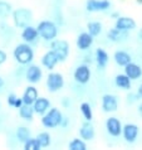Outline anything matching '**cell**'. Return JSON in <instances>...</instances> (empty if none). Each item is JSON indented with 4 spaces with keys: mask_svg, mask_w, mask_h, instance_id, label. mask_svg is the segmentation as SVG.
<instances>
[{
    "mask_svg": "<svg viewBox=\"0 0 142 150\" xmlns=\"http://www.w3.org/2000/svg\"><path fill=\"white\" fill-rule=\"evenodd\" d=\"M128 102H135V101H137V100H138L140 98V96L138 95H128Z\"/></svg>",
    "mask_w": 142,
    "mask_h": 150,
    "instance_id": "35",
    "label": "cell"
},
{
    "mask_svg": "<svg viewBox=\"0 0 142 150\" xmlns=\"http://www.w3.org/2000/svg\"><path fill=\"white\" fill-rule=\"evenodd\" d=\"M137 95L140 96V98H142V85L138 87V90H137Z\"/></svg>",
    "mask_w": 142,
    "mask_h": 150,
    "instance_id": "38",
    "label": "cell"
},
{
    "mask_svg": "<svg viewBox=\"0 0 142 150\" xmlns=\"http://www.w3.org/2000/svg\"><path fill=\"white\" fill-rule=\"evenodd\" d=\"M16 97H18V96H16L15 93H9V95H8V97H6V103L10 107H14V103H15Z\"/></svg>",
    "mask_w": 142,
    "mask_h": 150,
    "instance_id": "33",
    "label": "cell"
},
{
    "mask_svg": "<svg viewBox=\"0 0 142 150\" xmlns=\"http://www.w3.org/2000/svg\"><path fill=\"white\" fill-rule=\"evenodd\" d=\"M35 28L37 32H38V35L47 42L56 39L58 35V27L52 20H41Z\"/></svg>",
    "mask_w": 142,
    "mask_h": 150,
    "instance_id": "3",
    "label": "cell"
},
{
    "mask_svg": "<svg viewBox=\"0 0 142 150\" xmlns=\"http://www.w3.org/2000/svg\"><path fill=\"white\" fill-rule=\"evenodd\" d=\"M63 114L58 107H51L44 115H41V125L45 129H56L60 126Z\"/></svg>",
    "mask_w": 142,
    "mask_h": 150,
    "instance_id": "2",
    "label": "cell"
},
{
    "mask_svg": "<svg viewBox=\"0 0 142 150\" xmlns=\"http://www.w3.org/2000/svg\"><path fill=\"white\" fill-rule=\"evenodd\" d=\"M87 29H88V33L92 37H97L102 32V24L99 22H89L87 24Z\"/></svg>",
    "mask_w": 142,
    "mask_h": 150,
    "instance_id": "30",
    "label": "cell"
},
{
    "mask_svg": "<svg viewBox=\"0 0 142 150\" xmlns=\"http://www.w3.org/2000/svg\"><path fill=\"white\" fill-rule=\"evenodd\" d=\"M79 110H81L86 121H92V119H93V111H92V106L88 102H82L81 106H79Z\"/></svg>",
    "mask_w": 142,
    "mask_h": 150,
    "instance_id": "28",
    "label": "cell"
},
{
    "mask_svg": "<svg viewBox=\"0 0 142 150\" xmlns=\"http://www.w3.org/2000/svg\"><path fill=\"white\" fill-rule=\"evenodd\" d=\"M115 83L116 86L121 90H131V80L126 76L124 73H121V74H117L116 78H115Z\"/></svg>",
    "mask_w": 142,
    "mask_h": 150,
    "instance_id": "25",
    "label": "cell"
},
{
    "mask_svg": "<svg viewBox=\"0 0 142 150\" xmlns=\"http://www.w3.org/2000/svg\"><path fill=\"white\" fill-rule=\"evenodd\" d=\"M137 4H140V5H142V0H136Z\"/></svg>",
    "mask_w": 142,
    "mask_h": 150,
    "instance_id": "43",
    "label": "cell"
},
{
    "mask_svg": "<svg viewBox=\"0 0 142 150\" xmlns=\"http://www.w3.org/2000/svg\"><path fill=\"white\" fill-rule=\"evenodd\" d=\"M138 114H140V116L142 117V102L140 103V106H138Z\"/></svg>",
    "mask_w": 142,
    "mask_h": 150,
    "instance_id": "40",
    "label": "cell"
},
{
    "mask_svg": "<svg viewBox=\"0 0 142 150\" xmlns=\"http://www.w3.org/2000/svg\"><path fill=\"white\" fill-rule=\"evenodd\" d=\"M41 77H43V71L39 66L37 64H29V67L27 69V73H25V78L29 83H32V85H35V83H38Z\"/></svg>",
    "mask_w": 142,
    "mask_h": 150,
    "instance_id": "12",
    "label": "cell"
},
{
    "mask_svg": "<svg viewBox=\"0 0 142 150\" xmlns=\"http://www.w3.org/2000/svg\"><path fill=\"white\" fill-rule=\"evenodd\" d=\"M93 38L88 32H83L81 33L78 37H77V40H76V44H77V48L81 49V51H87L92 44H93Z\"/></svg>",
    "mask_w": 142,
    "mask_h": 150,
    "instance_id": "18",
    "label": "cell"
},
{
    "mask_svg": "<svg viewBox=\"0 0 142 150\" xmlns=\"http://www.w3.org/2000/svg\"><path fill=\"white\" fill-rule=\"evenodd\" d=\"M138 37H140V39L142 40V28L140 29V32H138Z\"/></svg>",
    "mask_w": 142,
    "mask_h": 150,
    "instance_id": "42",
    "label": "cell"
},
{
    "mask_svg": "<svg viewBox=\"0 0 142 150\" xmlns=\"http://www.w3.org/2000/svg\"><path fill=\"white\" fill-rule=\"evenodd\" d=\"M23 105V100H22V97H16V100H15V103H14V107L15 109H19L20 106Z\"/></svg>",
    "mask_w": 142,
    "mask_h": 150,
    "instance_id": "36",
    "label": "cell"
},
{
    "mask_svg": "<svg viewBox=\"0 0 142 150\" xmlns=\"http://www.w3.org/2000/svg\"><path fill=\"white\" fill-rule=\"evenodd\" d=\"M37 140H38V143L41 148H48L51 146V143H52V136L49 132L47 131H43V132H39L38 135L35 137Z\"/></svg>",
    "mask_w": 142,
    "mask_h": 150,
    "instance_id": "26",
    "label": "cell"
},
{
    "mask_svg": "<svg viewBox=\"0 0 142 150\" xmlns=\"http://www.w3.org/2000/svg\"><path fill=\"white\" fill-rule=\"evenodd\" d=\"M138 132L140 129L136 124H126L124 126H122V134L121 135H123V139L126 143L133 144L138 137Z\"/></svg>",
    "mask_w": 142,
    "mask_h": 150,
    "instance_id": "7",
    "label": "cell"
},
{
    "mask_svg": "<svg viewBox=\"0 0 142 150\" xmlns=\"http://www.w3.org/2000/svg\"><path fill=\"white\" fill-rule=\"evenodd\" d=\"M0 107H1V102H0Z\"/></svg>",
    "mask_w": 142,
    "mask_h": 150,
    "instance_id": "44",
    "label": "cell"
},
{
    "mask_svg": "<svg viewBox=\"0 0 142 150\" xmlns=\"http://www.w3.org/2000/svg\"><path fill=\"white\" fill-rule=\"evenodd\" d=\"M74 81L81 83V85H86L91 80V69L87 64H79L78 67L74 69L73 73Z\"/></svg>",
    "mask_w": 142,
    "mask_h": 150,
    "instance_id": "8",
    "label": "cell"
},
{
    "mask_svg": "<svg viewBox=\"0 0 142 150\" xmlns=\"http://www.w3.org/2000/svg\"><path fill=\"white\" fill-rule=\"evenodd\" d=\"M110 61V56L104 51L103 48H97L96 49V63H97L98 68H106Z\"/></svg>",
    "mask_w": 142,
    "mask_h": 150,
    "instance_id": "22",
    "label": "cell"
},
{
    "mask_svg": "<svg viewBox=\"0 0 142 150\" xmlns=\"http://www.w3.org/2000/svg\"><path fill=\"white\" fill-rule=\"evenodd\" d=\"M112 18H115V19H117V18H118V16H120V14L118 13H112Z\"/></svg>",
    "mask_w": 142,
    "mask_h": 150,
    "instance_id": "41",
    "label": "cell"
},
{
    "mask_svg": "<svg viewBox=\"0 0 142 150\" xmlns=\"http://www.w3.org/2000/svg\"><path fill=\"white\" fill-rule=\"evenodd\" d=\"M59 63V59H58L57 54L54 53L52 49H49L41 56V66L44 68H47L48 71H52L56 68V66Z\"/></svg>",
    "mask_w": 142,
    "mask_h": 150,
    "instance_id": "13",
    "label": "cell"
},
{
    "mask_svg": "<svg viewBox=\"0 0 142 150\" xmlns=\"http://www.w3.org/2000/svg\"><path fill=\"white\" fill-rule=\"evenodd\" d=\"M136 22L135 19L129 18V16H118L116 19V24H115V28L120 29V30H124V32H129V30H133L136 28Z\"/></svg>",
    "mask_w": 142,
    "mask_h": 150,
    "instance_id": "14",
    "label": "cell"
},
{
    "mask_svg": "<svg viewBox=\"0 0 142 150\" xmlns=\"http://www.w3.org/2000/svg\"><path fill=\"white\" fill-rule=\"evenodd\" d=\"M23 148H24V150H40L41 149L38 140H37L35 137H32V136L23 143Z\"/></svg>",
    "mask_w": 142,
    "mask_h": 150,
    "instance_id": "32",
    "label": "cell"
},
{
    "mask_svg": "<svg viewBox=\"0 0 142 150\" xmlns=\"http://www.w3.org/2000/svg\"><path fill=\"white\" fill-rule=\"evenodd\" d=\"M18 110H19V116L23 120H25V121H32L33 117H34V110H33L32 105H25V103H23Z\"/></svg>",
    "mask_w": 142,
    "mask_h": 150,
    "instance_id": "24",
    "label": "cell"
},
{
    "mask_svg": "<svg viewBox=\"0 0 142 150\" xmlns=\"http://www.w3.org/2000/svg\"><path fill=\"white\" fill-rule=\"evenodd\" d=\"M79 136L81 139H83L84 141H91L94 139L96 136V130L94 126L92 125L91 121H86L81 125V129H79Z\"/></svg>",
    "mask_w": 142,
    "mask_h": 150,
    "instance_id": "15",
    "label": "cell"
},
{
    "mask_svg": "<svg viewBox=\"0 0 142 150\" xmlns=\"http://www.w3.org/2000/svg\"><path fill=\"white\" fill-rule=\"evenodd\" d=\"M13 56L19 64L25 66V64L32 63V61L34 59V51H33V48L28 43L24 42V43L18 44L14 48Z\"/></svg>",
    "mask_w": 142,
    "mask_h": 150,
    "instance_id": "1",
    "label": "cell"
},
{
    "mask_svg": "<svg viewBox=\"0 0 142 150\" xmlns=\"http://www.w3.org/2000/svg\"><path fill=\"white\" fill-rule=\"evenodd\" d=\"M4 85H5V82H4V80H3L1 77H0V91L4 88Z\"/></svg>",
    "mask_w": 142,
    "mask_h": 150,
    "instance_id": "39",
    "label": "cell"
},
{
    "mask_svg": "<svg viewBox=\"0 0 142 150\" xmlns=\"http://www.w3.org/2000/svg\"><path fill=\"white\" fill-rule=\"evenodd\" d=\"M47 88L49 92L56 93L64 87V77L59 72H51L47 77Z\"/></svg>",
    "mask_w": 142,
    "mask_h": 150,
    "instance_id": "6",
    "label": "cell"
},
{
    "mask_svg": "<svg viewBox=\"0 0 142 150\" xmlns=\"http://www.w3.org/2000/svg\"><path fill=\"white\" fill-rule=\"evenodd\" d=\"M68 149L69 150H87V144L83 139H73L70 143L68 144Z\"/></svg>",
    "mask_w": 142,
    "mask_h": 150,
    "instance_id": "31",
    "label": "cell"
},
{
    "mask_svg": "<svg viewBox=\"0 0 142 150\" xmlns=\"http://www.w3.org/2000/svg\"><path fill=\"white\" fill-rule=\"evenodd\" d=\"M111 6L110 0H87L86 9L91 13H98V11H106Z\"/></svg>",
    "mask_w": 142,
    "mask_h": 150,
    "instance_id": "11",
    "label": "cell"
},
{
    "mask_svg": "<svg viewBox=\"0 0 142 150\" xmlns=\"http://www.w3.org/2000/svg\"><path fill=\"white\" fill-rule=\"evenodd\" d=\"M124 74L131 81H136L142 76V68L141 66L133 63V62H129V63L124 66Z\"/></svg>",
    "mask_w": 142,
    "mask_h": 150,
    "instance_id": "17",
    "label": "cell"
},
{
    "mask_svg": "<svg viewBox=\"0 0 142 150\" xmlns=\"http://www.w3.org/2000/svg\"><path fill=\"white\" fill-rule=\"evenodd\" d=\"M62 105H63L64 107H69V106H70L69 98H68V97H64V98H63V101H62Z\"/></svg>",
    "mask_w": 142,
    "mask_h": 150,
    "instance_id": "37",
    "label": "cell"
},
{
    "mask_svg": "<svg viewBox=\"0 0 142 150\" xmlns=\"http://www.w3.org/2000/svg\"><path fill=\"white\" fill-rule=\"evenodd\" d=\"M38 96L39 95H38V90H37V87L28 86L27 88L24 90L23 96H22L23 103H25V105H33V102L35 101Z\"/></svg>",
    "mask_w": 142,
    "mask_h": 150,
    "instance_id": "21",
    "label": "cell"
},
{
    "mask_svg": "<svg viewBox=\"0 0 142 150\" xmlns=\"http://www.w3.org/2000/svg\"><path fill=\"white\" fill-rule=\"evenodd\" d=\"M8 59V54L5 53V51H3V49H0V66L4 64Z\"/></svg>",
    "mask_w": 142,
    "mask_h": 150,
    "instance_id": "34",
    "label": "cell"
},
{
    "mask_svg": "<svg viewBox=\"0 0 142 150\" xmlns=\"http://www.w3.org/2000/svg\"><path fill=\"white\" fill-rule=\"evenodd\" d=\"M38 32H37V28L35 27H32V25H27L23 28L22 30V39L25 42V43L30 44V43H34V42L38 39Z\"/></svg>",
    "mask_w": 142,
    "mask_h": 150,
    "instance_id": "20",
    "label": "cell"
},
{
    "mask_svg": "<svg viewBox=\"0 0 142 150\" xmlns=\"http://www.w3.org/2000/svg\"><path fill=\"white\" fill-rule=\"evenodd\" d=\"M107 37L108 39L113 43H122L128 38V32H124V30H120L117 28H112L108 30L107 33Z\"/></svg>",
    "mask_w": 142,
    "mask_h": 150,
    "instance_id": "19",
    "label": "cell"
},
{
    "mask_svg": "<svg viewBox=\"0 0 142 150\" xmlns=\"http://www.w3.org/2000/svg\"><path fill=\"white\" fill-rule=\"evenodd\" d=\"M106 130L111 136L118 137L121 134H122V124H121L120 119L115 117V116L108 117L106 120Z\"/></svg>",
    "mask_w": 142,
    "mask_h": 150,
    "instance_id": "9",
    "label": "cell"
},
{
    "mask_svg": "<svg viewBox=\"0 0 142 150\" xmlns=\"http://www.w3.org/2000/svg\"><path fill=\"white\" fill-rule=\"evenodd\" d=\"M13 11V6L10 3L0 0V19H6L9 15H11Z\"/></svg>",
    "mask_w": 142,
    "mask_h": 150,
    "instance_id": "27",
    "label": "cell"
},
{
    "mask_svg": "<svg viewBox=\"0 0 142 150\" xmlns=\"http://www.w3.org/2000/svg\"><path fill=\"white\" fill-rule=\"evenodd\" d=\"M30 136H32L30 130H29L27 126H19L16 129V139H18L20 143H24V141L28 140Z\"/></svg>",
    "mask_w": 142,
    "mask_h": 150,
    "instance_id": "29",
    "label": "cell"
},
{
    "mask_svg": "<svg viewBox=\"0 0 142 150\" xmlns=\"http://www.w3.org/2000/svg\"><path fill=\"white\" fill-rule=\"evenodd\" d=\"M51 49L56 53L59 62H65L69 56V43L64 39H53L51 40Z\"/></svg>",
    "mask_w": 142,
    "mask_h": 150,
    "instance_id": "5",
    "label": "cell"
},
{
    "mask_svg": "<svg viewBox=\"0 0 142 150\" xmlns=\"http://www.w3.org/2000/svg\"><path fill=\"white\" fill-rule=\"evenodd\" d=\"M11 18H13V23L16 28H24L27 25H30L33 20V13L28 8H18L11 11Z\"/></svg>",
    "mask_w": 142,
    "mask_h": 150,
    "instance_id": "4",
    "label": "cell"
},
{
    "mask_svg": "<svg viewBox=\"0 0 142 150\" xmlns=\"http://www.w3.org/2000/svg\"><path fill=\"white\" fill-rule=\"evenodd\" d=\"M33 110L37 115H44L49 109H51V101L45 97H37V100L33 102Z\"/></svg>",
    "mask_w": 142,
    "mask_h": 150,
    "instance_id": "16",
    "label": "cell"
},
{
    "mask_svg": "<svg viewBox=\"0 0 142 150\" xmlns=\"http://www.w3.org/2000/svg\"><path fill=\"white\" fill-rule=\"evenodd\" d=\"M102 110L104 112H115L118 109V100L115 95L106 93L102 96V102H101Z\"/></svg>",
    "mask_w": 142,
    "mask_h": 150,
    "instance_id": "10",
    "label": "cell"
},
{
    "mask_svg": "<svg viewBox=\"0 0 142 150\" xmlns=\"http://www.w3.org/2000/svg\"><path fill=\"white\" fill-rule=\"evenodd\" d=\"M113 59H115V62L118 66H121V67H124L127 63L132 62V57L126 51H116L115 54H113Z\"/></svg>",
    "mask_w": 142,
    "mask_h": 150,
    "instance_id": "23",
    "label": "cell"
}]
</instances>
